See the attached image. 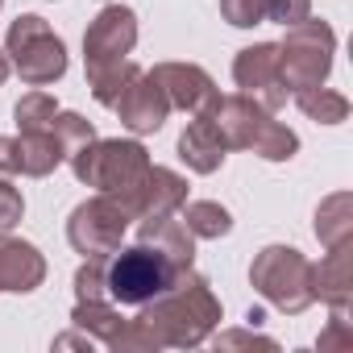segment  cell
Masks as SVG:
<instances>
[{
	"label": "cell",
	"instance_id": "obj_1",
	"mask_svg": "<svg viewBox=\"0 0 353 353\" xmlns=\"http://www.w3.org/2000/svg\"><path fill=\"white\" fill-rule=\"evenodd\" d=\"M221 320V303L212 299L208 283L192 270H183L150 307L137 316V324L112 336V345H196L204 332Z\"/></svg>",
	"mask_w": 353,
	"mask_h": 353
},
{
	"label": "cell",
	"instance_id": "obj_2",
	"mask_svg": "<svg viewBox=\"0 0 353 353\" xmlns=\"http://www.w3.org/2000/svg\"><path fill=\"white\" fill-rule=\"evenodd\" d=\"M212 117V125L221 129L225 145H245L270 162H283L299 150L295 133L279 121H270L258 104H250L245 96H212V104L204 108Z\"/></svg>",
	"mask_w": 353,
	"mask_h": 353
},
{
	"label": "cell",
	"instance_id": "obj_3",
	"mask_svg": "<svg viewBox=\"0 0 353 353\" xmlns=\"http://www.w3.org/2000/svg\"><path fill=\"white\" fill-rule=\"evenodd\" d=\"M179 274H183V266H174L158 245L150 250V241H141L133 250H121L112 262H104L108 295L117 303H129V307H141V303L158 299Z\"/></svg>",
	"mask_w": 353,
	"mask_h": 353
},
{
	"label": "cell",
	"instance_id": "obj_4",
	"mask_svg": "<svg viewBox=\"0 0 353 353\" xmlns=\"http://www.w3.org/2000/svg\"><path fill=\"white\" fill-rule=\"evenodd\" d=\"M71 162H75V174L88 183V188H100V192H108V196H121V192H129L141 174L150 170V158H145V150L137 145V141H88L83 150H75L71 154Z\"/></svg>",
	"mask_w": 353,
	"mask_h": 353
},
{
	"label": "cell",
	"instance_id": "obj_5",
	"mask_svg": "<svg viewBox=\"0 0 353 353\" xmlns=\"http://www.w3.org/2000/svg\"><path fill=\"white\" fill-rule=\"evenodd\" d=\"M254 287L283 312H303L316 299V283H312V266L299 258V250L287 245H270L258 254L254 270H250Z\"/></svg>",
	"mask_w": 353,
	"mask_h": 353
},
{
	"label": "cell",
	"instance_id": "obj_6",
	"mask_svg": "<svg viewBox=\"0 0 353 353\" xmlns=\"http://www.w3.org/2000/svg\"><path fill=\"white\" fill-rule=\"evenodd\" d=\"M332 30L324 21H299L291 26L287 42L279 46V67H283V83L287 92H307V88H320V79L328 75L332 67Z\"/></svg>",
	"mask_w": 353,
	"mask_h": 353
},
{
	"label": "cell",
	"instance_id": "obj_7",
	"mask_svg": "<svg viewBox=\"0 0 353 353\" xmlns=\"http://www.w3.org/2000/svg\"><path fill=\"white\" fill-rule=\"evenodd\" d=\"M9 54L26 83H54L67 71L63 38L42 17H17L9 26Z\"/></svg>",
	"mask_w": 353,
	"mask_h": 353
},
{
	"label": "cell",
	"instance_id": "obj_8",
	"mask_svg": "<svg viewBox=\"0 0 353 353\" xmlns=\"http://www.w3.org/2000/svg\"><path fill=\"white\" fill-rule=\"evenodd\" d=\"M129 208L117 200V196H96V200H88V204H79L75 212H71V225H67V237H71V245L79 250V254H88V258H108V254H117V245H121V237H125V229H129Z\"/></svg>",
	"mask_w": 353,
	"mask_h": 353
},
{
	"label": "cell",
	"instance_id": "obj_9",
	"mask_svg": "<svg viewBox=\"0 0 353 353\" xmlns=\"http://www.w3.org/2000/svg\"><path fill=\"white\" fill-rule=\"evenodd\" d=\"M133 42H137V17H133L129 9H121V5L104 9V13L88 26V34H83L88 75H96V71H108V67L125 63V54L133 50Z\"/></svg>",
	"mask_w": 353,
	"mask_h": 353
},
{
	"label": "cell",
	"instance_id": "obj_10",
	"mask_svg": "<svg viewBox=\"0 0 353 353\" xmlns=\"http://www.w3.org/2000/svg\"><path fill=\"white\" fill-rule=\"evenodd\" d=\"M233 79L245 96H254V104L279 108L287 100V83H283V67H279V46H250L237 54L233 63Z\"/></svg>",
	"mask_w": 353,
	"mask_h": 353
},
{
	"label": "cell",
	"instance_id": "obj_11",
	"mask_svg": "<svg viewBox=\"0 0 353 353\" xmlns=\"http://www.w3.org/2000/svg\"><path fill=\"white\" fill-rule=\"evenodd\" d=\"M133 221H145V216H170L174 208H183L188 200V183L179 179L174 170H162V166H150L141 179L117 196Z\"/></svg>",
	"mask_w": 353,
	"mask_h": 353
},
{
	"label": "cell",
	"instance_id": "obj_12",
	"mask_svg": "<svg viewBox=\"0 0 353 353\" xmlns=\"http://www.w3.org/2000/svg\"><path fill=\"white\" fill-rule=\"evenodd\" d=\"M112 108L121 112V121H125L133 133H154V129H162V121H166V112H170V100H166V92L158 88V79H154L150 71H137L133 83L121 92V100H117Z\"/></svg>",
	"mask_w": 353,
	"mask_h": 353
},
{
	"label": "cell",
	"instance_id": "obj_13",
	"mask_svg": "<svg viewBox=\"0 0 353 353\" xmlns=\"http://www.w3.org/2000/svg\"><path fill=\"white\" fill-rule=\"evenodd\" d=\"M150 75H154V79H158V88L166 92L170 108L204 112V108L212 104V96H216L212 79H208L200 67H188V63H162V67H154Z\"/></svg>",
	"mask_w": 353,
	"mask_h": 353
},
{
	"label": "cell",
	"instance_id": "obj_14",
	"mask_svg": "<svg viewBox=\"0 0 353 353\" xmlns=\"http://www.w3.org/2000/svg\"><path fill=\"white\" fill-rule=\"evenodd\" d=\"M42 274H46V262L30 241L0 237V291H34Z\"/></svg>",
	"mask_w": 353,
	"mask_h": 353
},
{
	"label": "cell",
	"instance_id": "obj_15",
	"mask_svg": "<svg viewBox=\"0 0 353 353\" xmlns=\"http://www.w3.org/2000/svg\"><path fill=\"white\" fill-rule=\"evenodd\" d=\"M225 137H221V129L212 125V117L208 112H196V121L183 129V137H179V158L192 166V170H200V174H212L221 162H225Z\"/></svg>",
	"mask_w": 353,
	"mask_h": 353
},
{
	"label": "cell",
	"instance_id": "obj_16",
	"mask_svg": "<svg viewBox=\"0 0 353 353\" xmlns=\"http://www.w3.org/2000/svg\"><path fill=\"white\" fill-rule=\"evenodd\" d=\"M312 283H316V295H324L328 303L345 307L349 303V287H353V258H349V241L332 245V254L312 266Z\"/></svg>",
	"mask_w": 353,
	"mask_h": 353
},
{
	"label": "cell",
	"instance_id": "obj_17",
	"mask_svg": "<svg viewBox=\"0 0 353 353\" xmlns=\"http://www.w3.org/2000/svg\"><path fill=\"white\" fill-rule=\"evenodd\" d=\"M141 241L158 245L174 266L192 270V254H196V245H192V233H188L183 221H170V216H145V221H141Z\"/></svg>",
	"mask_w": 353,
	"mask_h": 353
},
{
	"label": "cell",
	"instance_id": "obj_18",
	"mask_svg": "<svg viewBox=\"0 0 353 353\" xmlns=\"http://www.w3.org/2000/svg\"><path fill=\"white\" fill-rule=\"evenodd\" d=\"M63 145L50 129H34V133H21L17 137V170L21 174H34V179H42V174H50L59 162H63Z\"/></svg>",
	"mask_w": 353,
	"mask_h": 353
},
{
	"label": "cell",
	"instance_id": "obj_19",
	"mask_svg": "<svg viewBox=\"0 0 353 353\" xmlns=\"http://www.w3.org/2000/svg\"><path fill=\"white\" fill-rule=\"evenodd\" d=\"M183 225H188V233L192 237H225L229 229H233V221H229V212L221 208V204H212V200H196V204H188L183 208Z\"/></svg>",
	"mask_w": 353,
	"mask_h": 353
},
{
	"label": "cell",
	"instance_id": "obj_20",
	"mask_svg": "<svg viewBox=\"0 0 353 353\" xmlns=\"http://www.w3.org/2000/svg\"><path fill=\"white\" fill-rule=\"evenodd\" d=\"M295 104L312 117V121H324V125H341L349 117V100L328 92V88H307V92H295Z\"/></svg>",
	"mask_w": 353,
	"mask_h": 353
},
{
	"label": "cell",
	"instance_id": "obj_21",
	"mask_svg": "<svg viewBox=\"0 0 353 353\" xmlns=\"http://www.w3.org/2000/svg\"><path fill=\"white\" fill-rule=\"evenodd\" d=\"M316 233H320L328 245L349 241V196H332V200L316 212Z\"/></svg>",
	"mask_w": 353,
	"mask_h": 353
},
{
	"label": "cell",
	"instance_id": "obj_22",
	"mask_svg": "<svg viewBox=\"0 0 353 353\" xmlns=\"http://www.w3.org/2000/svg\"><path fill=\"white\" fill-rule=\"evenodd\" d=\"M54 112H59L54 96H46V92H30V96L17 104V129H21V133H34V129H50Z\"/></svg>",
	"mask_w": 353,
	"mask_h": 353
},
{
	"label": "cell",
	"instance_id": "obj_23",
	"mask_svg": "<svg viewBox=\"0 0 353 353\" xmlns=\"http://www.w3.org/2000/svg\"><path fill=\"white\" fill-rule=\"evenodd\" d=\"M50 133L59 137V145H63V154L71 158L75 150H83L92 137H96V129L83 121V117H75V112H54V121H50Z\"/></svg>",
	"mask_w": 353,
	"mask_h": 353
},
{
	"label": "cell",
	"instance_id": "obj_24",
	"mask_svg": "<svg viewBox=\"0 0 353 353\" xmlns=\"http://www.w3.org/2000/svg\"><path fill=\"white\" fill-rule=\"evenodd\" d=\"M221 13L229 26H258L266 17V0H221Z\"/></svg>",
	"mask_w": 353,
	"mask_h": 353
},
{
	"label": "cell",
	"instance_id": "obj_25",
	"mask_svg": "<svg viewBox=\"0 0 353 353\" xmlns=\"http://www.w3.org/2000/svg\"><path fill=\"white\" fill-rule=\"evenodd\" d=\"M312 13V0H266V17L279 26H299Z\"/></svg>",
	"mask_w": 353,
	"mask_h": 353
},
{
	"label": "cell",
	"instance_id": "obj_26",
	"mask_svg": "<svg viewBox=\"0 0 353 353\" xmlns=\"http://www.w3.org/2000/svg\"><path fill=\"white\" fill-rule=\"evenodd\" d=\"M79 299H100L104 295V258H88V266L75 274Z\"/></svg>",
	"mask_w": 353,
	"mask_h": 353
},
{
	"label": "cell",
	"instance_id": "obj_27",
	"mask_svg": "<svg viewBox=\"0 0 353 353\" xmlns=\"http://www.w3.org/2000/svg\"><path fill=\"white\" fill-rule=\"evenodd\" d=\"M21 192L13 188V183H5L0 179V229H13L17 221H21Z\"/></svg>",
	"mask_w": 353,
	"mask_h": 353
},
{
	"label": "cell",
	"instance_id": "obj_28",
	"mask_svg": "<svg viewBox=\"0 0 353 353\" xmlns=\"http://www.w3.org/2000/svg\"><path fill=\"white\" fill-rule=\"evenodd\" d=\"M0 174H17V137H0Z\"/></svg>",
	"mask_w": 353,
	"mask_h": 353
},
{
	"label": "cell",
	"instance_id": "obj_29",
	"mask_svg": "<svg viewBox=\"0 0 353 353\" xmlns=\"http://www.w3.org/2000/svg\"><path fill=\"white\" fill-rule=\"evenodd\" d=\"M5 79H9V59L0 54V83H5Z\"/></svg>",
	"mask_w": 353,
	"mask_h": 353
},
{
	"label": "cell",
	"instance_id": "obj_30",
	"mask_svg": "<svg viewBox=\"0 0 353 353\" xmlns=\"http://www.w3.org/2000/svg\"><path fill=\"white\" fill-rule=\"evenodd\" d=\"M0 5H5V0H0Z\"/></svg>",
	"mask_w": 353,
	"mask_h": 353
}]
</instances>
